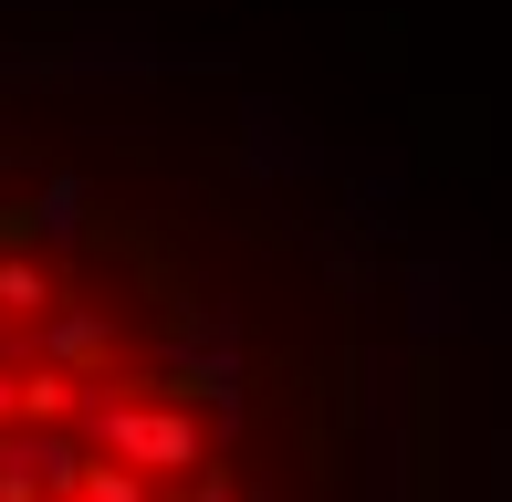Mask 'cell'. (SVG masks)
Returning a JSON list of instances; mask_svg holds the SVG:
<instances>
[{
  "instance_id": "1",
  "label": "cell",
  "mask_w": 512,
  "mask_h": 502,
  "mask_svg": "<svg viewBox=\"0 0 512 502\" xmlns=\"http://www.w3.org/2000/svg\"><path fill=\"white\" fill-rule=\"evenodd\" d=\"M63 199H0V502H262L199 304Z\"/></svg>"
}]
</instances>
